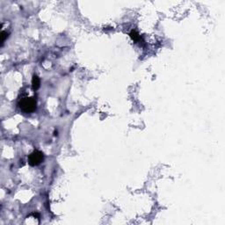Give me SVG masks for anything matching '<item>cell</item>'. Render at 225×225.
<instances>
[{
  "label": "cell",
  "mask_w": 225,
  "mask_h": 225,
  "mask_svg": "<svg viewBox=\"0 0 225 225\" xmlns=\"http://www.w3.org/2000/svg\"><path fill=\"white\" fill-rule=\"evenodd\" d=\"M19 106L23 112L25 113H33L36 109V99L32 97L23 98L19 101Z\"/></svg>",
  "instance_id": "1"
},
{
  "label": "cell",
  "mask_w": 225,
  "mask_h": 225,
  "mask_svg": "<svg viewBox=\"0 0 225 225\" xmlns=\"http://www.w3.org/2000/svg\"><path fill=\"white\" fill-rule=\"evenodd\" d=\"M43 158L44 157L42 152H40L39 150H34L28 156V163L31 166L39 165L43 161Z\"/></svg>",
  "instance_id": "2"
},
{
  "label": "cell",
  "mask_w": 225,
  "mask_h": 225,
  "mask_svg": "<svg viewBox=\"0 0 225 225\" xmlns=\"http://www.w3.org/2000/svg\"><path fill=\"white\" fill-rule=\"evenodd\" d=\"M40 78H39L36 75H34V76L33 77V79H32V86H33V89H34V91L38 90L39 87H40Z\"/></svg>",
  "instance_id": "3"
},
{
  "label": "cell",
  "mask_w": 225,
  "mask_h": 225,
  "mask_svg": "<svg viewBox=\"0 0 225 225\" xmlns=\"http://www.w3.org/2000/svg\"><path fill=\"white\" fill-rule=\"evenodd\" d=\"M129 35H130L131 39L134 40V42H138V40H140V35L138 34V33L136 31H134V30H133V31H131V33L129 34Z\"/></svg>",
  "instance_id": "4"
},
{
  "label": "cell",
  "mask_w": 225,
  "mask_h": 225,
  "mask_svg": "<svg viewBox=\"0 0 225 225\" xmlns=\"http://www.w3.org/2000/svg\"><path fill=\"white\" fill-rule=\"evenodd\" d=\"M8 37V34L6 33V32H2L1 33V44H2V46H3V44L5 43V40H6V38Z\"/></svg>",
  "instance_id": "5"
}]
</instances>
